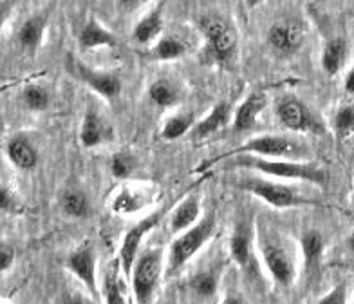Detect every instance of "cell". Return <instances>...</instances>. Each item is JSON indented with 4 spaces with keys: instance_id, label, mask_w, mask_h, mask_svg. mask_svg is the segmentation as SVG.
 <instances>
[{
    "instance_id": "1",
    "label": "cell",
    "mask_w": 354,
    "mask_h": 304,
    "mask_svg": "<svg viewBox=\"0 0 354 304\" xmlns=\"http://www.w3.org/2000/svg\"><path fill=\"white\" fill-rule=\"evenodd\" d=\"M235 167L259 170L268 176L288 179H302V181L315 183L318 187L326 188L327 172L315 163H300V161H286V159H264L253 154L232 156Z\"/></svg>"
},
{
    "instance_id": "2",
    "label": "cell",
    "mask_w": 354,
    "mask_h": 304,
    "mask_svg": "<svg viewBox=\"0 0 354 304\" xmlns=\"http://www.w3.org/2000/svg\"><path fill=\"white\" fill-rule=\"evenodd\" d=\"M197 26L201 33L205 35V53L208 60L212 64L228 66L237 49V35L232 26L219 15H205L201 17Z\"/></svg>"
},
{
    "instance_id": "3",
    "label": "cell",
    "mask_w": 354,
    "mask_h": 304,
    "mask_svg": "<svg viewBox=\"0 0 354 304\" xmlns=\"http://www.w3.org/2000/svg\"><path fill=\"white\" fill-rule=\"evenodd\" d=\"M237 154H253V156H264V158H288V159H299L306 156V152L302 150V147L297 143V141L289 140V138H282V136H259V138H253L244 145L237 147V149L230 150L226 154L217 156V158L210 159V161H205L201 165L199 170H205L212 165L219 163L221 159L232 158V156Z\"/></svg>"
},
{
    "instance_id": "4",
    "label": "cell",
    "mask_w": 354,
    "mask_h": 304,
    "mask_svg": "<svg viewBox=\"0 0 354 304\" xmlns=\"http://www.w3.org/2000/svg\"><path fill=\"white\" fill-rule=\"evenodd\" d=\"M215 230V212L210 211L197 225L190 226L183 235L176 239L170 247V258H168V276L179 271L190 261L197 252H199L203 244L212 238Z\"/></svg>"
},
{
    "instance_id": "5",
    "label": "cell",
    "mask_w": 354,
    "mask_h": 304,
    "mask_svg": "<svg viewBox=\"0 0 354 304\" xmlns=\"http://www.w3.org/2000/svg\"><path fill=\"white\" fill-rule=\"evenodd\" d=\"M163 267L161 250L143 253L132 268V290L138 303H149L158 286L159 276Z\"/></svg>"
},
{
    "instance_id": "6",
    "label": "cell",
    "mask_w": 354,
    "mask_h": 304,
    "mask_svg": "<svg viewBox=\"0 0 354 304\" xmlns=\"http://www.w3.org/2000/svg\"><path fill=\"white\" fill-rule=\"evenodd\" d=\"M241 188L252 192L253 196L261 197L262 202L268 205L275 206V208H289V206H300L309 205L308 199L300 197L293 188L286 187V185H279V183H270L264 179L248 178L241 181Z\"/></svg>"
},
{
    "instance_id": "7",
    "label": "cell",
    "mask_w": 354,
    "mask_h": 304,
    "mask_svg": "<svg viewBox=\"0 0 354 304\" xmlns=\"http://www.w3.org/2000/svg\"><path fill=\"white\" fill-rule=\"evenodd\" d=\"M165 212L158 211L154 214H150L149 217H145L143 221H140L134 229H131L127 232L125 239H123L122 248H120V262H122L123 271L131 274L132 268H134L136 256H138V250H140V244L143 241V238L147 235V232L154 229L158 225L161 217H163Z\"/></svg>"
},
{
    "instance_id": "8",
    "label": "cell",
    "mask_w": 354,
    "mask_h": 304,
    "mask_svg": "<svg viewBox=\"0 0 354 304\" xmlns=\"http://www.w3.org/2000/svg\"><path fill=\"white\" fill-rule=\"evenodd\" d=\"M69 67L71 71H73V75H75L80 82L87 84L91 89L96 91L98 94H102L103 98H116L118 94H120V91H122V82L118 80V76L105 75V73H96V71L88 69L87 66H84L82 62H76L73 60V58L69 60Z\"/></svg>"
},
{
    "instance_id": "9",
    "label": "cell",
    "mask_w": 354,
    "mask_h": 304,
    "mask_svg": "<svg viewBox=\"0 0 354 304\" xmlns=\"http://www.w3.org/2000/svg\"><path fill=\"white\" fill-rule=\"evenodd\" d=\"M280 122L295 132H320V123L311 116L309 109L299 100H284L277 109Z\"/></svg>"
},
{
    "instance_id": "10",
    "label": "cell",
    "mask_w": 354,
    "mask_h": 304,
    "mask_svg": "<svg viewBox=\"0 0 354 304\" xmlns=\"http://www.w3.org/2000/svg\"><path fill=\"white\" fill-rule=\"evenodd\" d=\"M67 268H69L80 281L84 283L85 288L91 292L93 297H98V285H96V256L91 244H84L78 250L71 253L67 259Z\"/></svg>"
},
{
    "instance_id": "11",
    "label": "cell",
    "mask_w": 354,
    "mask_h": 304,
    "mask_svg": "<svg viewBox=\"0 0 354 304\" xmlns=\"http://www.w3.org/2000/svg\"><path fill=\"white\" fill-rule=\"evenodd\" d=\"M261 253L262 259H264L266 262V267H268L270 274L273 276V279L282 286L291 285L295 270L291 261H289L288 253L284 252V248L280 247V244H277L275 241H262Z\"/></svg>"
},
{
    "instance_id": "12",
    "label": "cell",
    "mask_w": 354,
    "mask_h": 304,
    "mask_svg": "<svg viewBox=\"0 0 354 304\" xmlns=\"http://www.w3.org/2000/svg\"><path fill=\"white\" fill-rule=\"evenodd\" d=\"M268 42L280 55H293L304 42V31L293 22H279L270 29Z\"/></svg>"
},
{
    "instance_id": "13",
    "label": "cell",
    "mask_w": 354,
    "mask_h": 304,
    "mask_svg": "<svg viewBox=\"0 0 354 304\" xmlns=\"http://www.w3.org/2000/svg\"><path fill=\"white\" fill-rule=\"evenodd\" d=\"M266 103H268V98H266V94L261 93V91L250 94L243 102V105L237 109V113H235V120H233L235 131H250L255 125L259 114L264 111Z\"/></svg>"
},
{
    "instance_id": "14",
    "label": "cell",
    "mask_w": 354,
    "mask_h": 304,
    "mask_svg": "<svg viewBox=\"0 0 354 304\" xmlns=\"http://www.w3.org/2000/svg\"><path fill=\"white\" fill-rule=\"evenodd\" d=\"M233 261L241 268H248L252 262V229L246 221L239 223L233 230L232 243H230Z\"/></svg>"
},
{
    "instance_id": "15",
    "label": "cell",
    "mask_w": 354,
    "mask_h": 304,
    "mask_svg": "<svg viewBox=\"0 0 354 304\" xmlns=\"http://www.w3.org/2000/svg\"><path fill=\"white\" fill-rule=\"evenodd\" d=\"M230 118V105L228 103H217L212 113L203 120V122L196 123L194 129H192V140H205L210 134L217 132L219 129H223L226 123H228Z\"/></svg>"
},
{
    "instance_id": "16",
    "label": "cell",
    "mask_w": 354,
    "mask_h": 304,
    "mask_svg": "<svg viewBox=\"0 0 354 304\" xmlns=\"http://www.w3.org/2000/svg\"><path fill=\"white\" fill-rule=\"evenodd\" d=\"M116 37L105 29L94 19L88 20L80 33V46L82 49H96V47H116Z\"/></svg>"
},
{
    "instance_id": "17",
    "label": "cell",
    "mask_w": 354,
    "mask_h": 304,
    "mask_svg": "<svg viewBox=\"0 0 354 304\" xmlns=\"http://www.w3.org/2000/svg\"><path fill=\"white\" fill-rule=\"evenodd\" d=\"M302 252L306 271L309 276H315L320 268L322 256H324V238L318 230H308L302 235Z\"/></svg>"
},
{
    "instance_id": "18",
    "label": "cell",
    "mask_w": 354,
    "mask_h": 304,
    "mask_svg": "<svg viewBox=\"0 0 354 304\" xmlns=\"http://www.w3.org/2000/svg\"><path fill=\"white\" fill-rule=\"evenodd\" d=\"M46 15H37V17H31L28 22H24L19 29V38L20 46L28 51H37V47L40 46L44 37V31H46Z\"/></svg>"
},
{
    "instance_id": "19",
    "label": "cell",
    "mask_w": 354,
    "mask_h": 304,
    "mask_svg": "<svg viewBox=\"0 0 354 304\" xmlns=\"http://www.w3.org/2000/svg\"><path fill=\"white\" fill-rule=\"evenodd\" d=\"M345 55H347V42L344 38H331L324 47L322 53V67L327 75L333 76L342 69L345 62Z\"/></svg>"
},
{
    "instance_id": "20",
    "label": "cell",
    "mask_w": 354,
    "mask_h": 304,
    "mask_svg": "<svg viewBox=\"0 0 354 304\" xmlns=\"http://www.w3.org/2000/svg\"><path fill=\"white\" fill-rule=\"evenodd\" d=\"M197 217H199V202H197V197H187V199L174 211L172 220H170L172 232H185V230H188L190 226L196 225Z\"/></svg>"
},
{
    "instance_id": "21",
    "label": "cell",
    "mask_w": 354,
    "mask_h": 304,
    "mask_svg": "<svg viewBox=\"0 0 354 304\" xmlns=\"http://www.w3.org/2000/svg\"><path fill=\"white\" fill-rule=\"evenodd\" d=\"M161 31H163V19H161V11L156 10L145 15L143 19L136 24L132 37L138 44H149L156 40L161 35Z\"/></svg>"
},
{
    "instance_id": "22",
    "label": "cell",
    "mask_w": 354,
    "mask_h": 304,
    "mask_svg": "<svg viewBox=\"0 0 354 304\" xmlns=\"http://www.w3.org/2000/svg\"><path fill=\"white\" fill-rule=\"evenodd\" d=\"M80 138H82V143H84L85 147H96L107 140V129H105V123L102 122V118L94 113L93 109H88L87 114H85Z\"/></svg>"
},
{
    "instance_id": "23",
    "label": "cell",
    "mask_w": 354,
    "mask_h": 304,
    "mask_svg": "<svg viewBox=\"0 0 354 304\" xmlns=\"http://www.w3.org/2000/svg\"><path fill=\"white\" fill-rule=\"evenodd\" d=\"M8 156H10L11 161L22 170L33 169L38 161L37 150L31 147V143H29L28 140H22V138H17V140L10 141V145H8Z\"/></svg>"
},
{
    "instance_id": "24",
    "label": "cell",
    "mask_w": 354,
    "mask_h": 304,
    "mask_svg": "<svg viewBox=\"0 0 354 304\" xmlns=\"http://www.w3.org/2000/svg\"><path fill=\"white\" fill-rule=\"evenodd\" d=\"M154 57L159 60H176L187 53V46L176 37H161L154 46Z\"/></svg>"
},
{
    "instance_id": "25",
    "label": "cell",
    "mask_w": 354,
    "mask_h": 304,
    "mask_svg": "<svg viewBox=\"0 0 354 304\" xmlns=\"http://www.w3.org/2000/svg\"><path fill=\"white\" fill-rule=\"evenodd\" d=\"M62 208L73 217H84L88 212V202L84 192L69 190L62 197Z\"/></svg>"
},
{
    "instance_id": "26",
    "label": "cell",
    "mask_w": 354,
    "mask_h": 304,
    "mask_svg": "<svg viewBox=\"0 0 354 304\" xmlns=\"http://www.w3.org/2000/svg\"><path fill=\"white\" fill-rule=\"evenodd\" d=\"M150 100L159 105V107H172L177 102V93L172 85L165 82V80H158L150 85Z\"/></svg>"
},
{
    "instance_id": "27",
    "label": "cell",
    "mask_w": 354,
    "mask_h": 304,
    "mask_svg": "<svg viewBox=\"0 0 354 304\" xmlns=\"http://www.w3.org/2000/svg\"><path fill=\"white\" fill-rule=\"evenodd\" d=\"M192 125H194V114H179V116L170 118V120L165 123L161 136H163L165 140H177V138H181L185 132L190 131Z\"/></svg>"
},
{
    "instance_id": "28",
    "label": "cell",
    "mask_w": 354,
    "mask_h": 304,
    "mask_svg": "<svg viewBox=\"0 0 354 304\" xmlns=\"http://www.w3.org/2000/svg\"><path fill=\"white\" fill-rule=\"evenodd\" d=\"M333 127H335L336 136L340 140L349 138L354 132V107L353 105H345L336 111L335 120H333Z\"/></svg>"
},
{
    "instance_id": "29",
    "label": "cell",
    "mask_w": 354,
    "mask_h": 304,
    "mask_svg": "<svg viewBox=\"0 0 354 304\" xmlns=\"http://www.w3.org/2000/svg\"><path fill=\"white\" fill-rule=\"evenodd\" d=\"M141 206H143V196H140V194H136L132 190H123L116 197L112 208L120 212V214H132V212L140 211Z\"/></svg>"
},
{
    "instance_id": "30",
    "label": "cell",
    "mask_w": 354,
    "mask_h": 304,
    "mask_svg": "<svg viewBox=\"0 0 354 304\" xmlns=\"http://www.w3.org/2000/svg\"><path fill=\"white\" fill-rule=\"evenodd\" d=\"M192 288L201 297H212L217 290V279L212 271H203L199 276H196L192 279Z\"/></svg>"
},
{
    "instance_id": "31",
    "label": "cell",
    "mask_w": 354,
    "mask_h": 304,
    "mask_svg": "<svg viewBox=\"0 0 354 304\" xmlns=\"http://www.w3.org/2000/svg\"><path fill=\"white\" fill-rule=\"evenodd\" d=\"M24 102L31 111H46L49 105V94L37 85H31L24 91Z\"/></svg>"
},
{
    "instance_id": "32",
    "label": "cell",
    "mask_w": 354,
    "mask_h": 304,
    "mask_svg": "<svg viewBox=\"0 0 354 304\" xmlns=\"http://www.w3.org/2000/svg\"><path fill=\"white\" fill-rule=\"evenodd\" d=\"M132 170H134V159H132V156L125 154V152H120V154L112 158V174L118 179L129 178Z\"/></svg>"
},
{
    "instance_id": "33",
    "label": "cell",
    "mask_w": 354,
    "mask_h": 304,
    "mask_svg": "<svg viewBox=\"0 0 354 304\" xmlns=\"http://www.w3.org/2000/svg\"><path fill=\"white\" fill-rule=\"evenodd\" d=\"M105 297H107L109 304H123L125 299H123L122 290H120V283H118L116 274H112V276L107 277V281H105Z\"/></svg>"
},
{
    "instance_id": "34",
    "label": "cell",
    "mask_w": 354,
    "mask_h": 304,
    "mask_svg": "<svg viewBox=\"0 0 354 304\" xmlns=\"http://www.w3.org/2000/svg\"><path fill=\"white\" fill-rule=\"evenodd\" d=\"M345 295H347V290H345V285H338L333 292L324 297V299L318 301V304H344L345 303Z\"/></svg>"
},
{
    "instance_id": "35",
    "label": "cell",
    "mask_w": 354,
    "mask_h": 304,
    "mask_svg": "<svg viewBox=\"0 0 354 304\" xmlns=\"http://www.w3.org/2000/svg\"><path fill=\"white\" fill-rule=\"evenodd\" d=\"M15 259V252L13 248L8 247L6 243L0 244V270L6 271L8 268L11 267V262H13Z\"/></svg>"
},
{
    "instance_id": "36",
    "label": "cell",
    "mask_w": 354,
    "mask_h": 304,
    "mask_svg": "<svg viewBox=\"0 0 354 304\" xmlns=\"http://www.w3.org/2000/svg\"><path fill=\"white\" fill-rule=\"evenodd\" d=\"M147 2H149V0H118V6H120V10L125 11V13H131V11H136L138 8L147 4Z\"/></svg>"
},
{
    "instance_id": "37",
    "label": "cell",
    "mask_w": 354,
    "mask_h": 304,
    "mask_svg": "<svg viewBox=\"0 0 354 304\" xmlns=\"http://www.w3.org/2000/svg\"><path fill=\"white\" fill-rule=\"evenodd\" d=\"M0 206H2V211H11L13 208V196L6 187L0 188Z\"/></svg>"
},
{
    "instance_id": "38",
    "label": "cell",
    "mask_w": 354,
    "mask_h": 304,
    "mask_svg": "<svg viewBox=\"0 0 354 304\" xmlns=\"http://www.w3.org/2000/svg\"><path fill=\"white\" fill-rule=\"evenodd\" d=\"M345 91H347V93H354V66L351 67L349 75L345 78Z\"/></svg>"
},
{
    "instance_id": "39",
    "label": "cell",
    "mask_w": 354,
    "mask_h": 304,
    "mask_svg": "<svg viewBox=\"0 0 354 304\" xmlns=\"http://www.w3.org/2000/svg\"><path fill=\"white\" fill-rule=\"evenodd\" d=\"M262 0H246V4L250 6V8H257V6L261 4Z\"/></svg>"
},
{
    "instance_id": "40",
    "label": "cell",
    "mask_w": 354,
    "mask_h": 304,
    "mask_svg": "<svg viewBox=\"0 0 354 304\" xmlns=\"http://www.w3.org/2000/svg\"><path fill=\"white\" fill-rule=\"evenodd\" d=\"M349 248L354 252V230H353V234L349 235Z\"/></svg>"
}]
</instances>
